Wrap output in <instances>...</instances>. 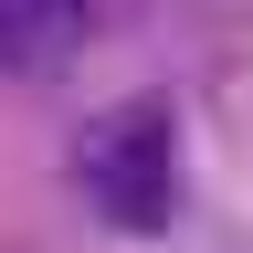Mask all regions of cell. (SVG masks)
Segmentation results:
<instances>
[{"instance_id": "7a4b0ae2", "label": "cell", "mask_w": 253, "mask_h": 253, "mask_svg": "<svg viewBox=\"0 0 253 253\" xmlns=\"http://www.w3.org/2000/svg\"><path fill=\"white\" fill-rule=\"evenodd\" d=\"M84 42V11H63V0H0V63L11 74H53V63H74Z\"/></svg>"}, {"instance_id": "6da1fadb", "label": "cell", "mask_w": 253, "mask_h": 253, "mask_svg": "<svg viewBox=\"0 0 253 253\" xmlns=\"http://www.w3.org/2000/svg\"><path fill=\"white\" fill-rule=\"evenodd\" d=\"M74 179H84L95 221H116V232H158V221H169V190H179L169 106H158V95H137V106L84 116V137H74Z\"/></svg>"}, {"instance_id": "3957f363", "label": "cell", "mask_w": 253, "mask_h": 253, "mask_svg": "<svg viewBox=\"0 0 253 253\" xmlns=\"http://www.w3.org/2000/svg\"><path fill=\"white\" fill-rule=\"evenodd\" d=\"M63 11H84V21H95V11H106V0H63Z\"/></svg>"}]
</instances>
